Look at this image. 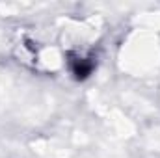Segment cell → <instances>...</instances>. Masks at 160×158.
Instances as JSON below:
<instances>
[]
</instances>
